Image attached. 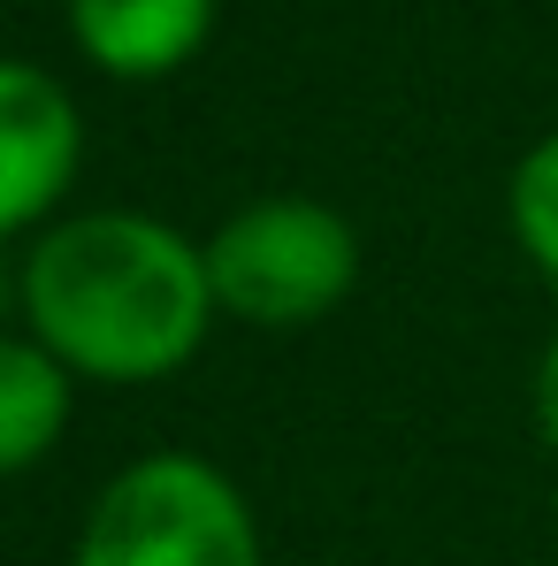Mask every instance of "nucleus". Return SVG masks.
Listing matches in <instances>:
<instances>
[{
	"label": "nucleus",
	"mask_w": 558,
	"mask_h": 566,
	"mask_svg": "<svg viewBox=\"0 0 558 566\" xmlns=\"http://www.w3.org/2000/svg\"><path fill=\"white\" fill-rule=\"evenodd\" d=\"M23 337L85 382H161L214 329L207 245L161 214H62L23 253Z\"/></svg>",
	"instance_id": "1"
},
{
	"label": "nucleus",
	"mask_w": 558,
	"mask_h": 566,
	"mask_svg": "<svg viewBox=\"0 0 558 566\" xmlns=\"http://www.w3.org/2000/svg\"><path fill=\"white\" fill-rule=\"evenodd\" d=\"M77 566H261V528L214 460L146 452L93 497Z\"/></svg>",
	"instance_id": "2"
},
{
	"label": "nucleus",
	"mask_w": 558,
	"mask_h": 566,
	"mask_svg": "<svg viewBox=\"0 0 558 566\" xmlns=\"http://www.w3.org/2000/svg\"><path fill=\"white\" fill-rule=\"evenodd\" d=\"M214 306L253 329H306L360 283V230L322 199H253L207 238Z\"/></svg>",
	"instance_id": "3"
},
{
	"label": "nucleus",
	"mask_w": 558,
	"mask_h": 566,
	"mask_svg": "<svg viewBox=\"0 0 558 566\" xmlns=\"http://www.w3.org/2000/svg\"><path fill=\"white\" fill-rule=\"evenodd\" d=\"M85 123L77 99L39 62H0V230L31 238L77 185Z\"/></svg>",
	"instance_id": "4"
},
{
	"label": "nucleus",
	"mask_w": 558,
	"mask_h": 566,
	"mask_svg": "<svg viewBox=\"0 0 558 566\" xmlns=\"http://www.w3.org/2000/svg\"><path fill=\"white\" fill-rule=\"evenodd\" d=\"M214 31V0H70V39L99 77H177Z\"/></svg>",
	"instance_id": "5"
},
{
	"label": "nucleus",
	"mask_w": 558,
	"mask_h": 566,
	"mask_svg": "<svg viewBox=\"0 0 558 566\" xmlns=\"http://www.w3.org/2000/svg\"><path fill=\"white\" fill-rule=\"evenodd\" d=\"M70 421V368L39 345V337H8L0 345V468L31 474Z\"/></svg>",
	"instance_id": "6"
},
{
	"label": "nucleus",
	"mask_w": 558,
	"mask_h": 566,
	"mask_svg": "<svg viewBox=\"0 0 558 566\" xmlns=\"http://www.w3.org/2000/svg\"><path fill=\"white\" fill-rule=\"evenodd\" d=\"M505 214H513V238L536 261V276L558 283V130L520 154V169L505 185Z\"/></svg>",
	"instance_id": "7"
},
{
	"label": "nucleus",
	"mask_w": 558,
	"mask_h": 566,
	"mask_svg": "<svg viewBox=\"0 0 558 566\" xmlns=\"http://www.w3.org/2000/svg\"><path fill=\"white\" fill-rule=\"evenodd\" d=\"M536 429H544V444L558 452V337L544 345V360H536Z\"/></svg>",
	"instance_id": "8"
}]
</instances>
